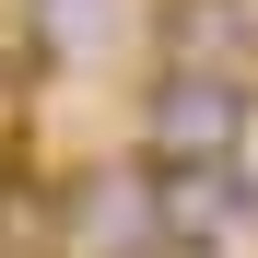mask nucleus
I'll list each match as a JSON object with an SVG mask.
<instances>
[{
  "mask_svg": "<svg viewBox=\"0 0 258 258\" xmlns=\"http://www.w3.org/2000/svg\"><path fill=\"white\" fill-rule=\"evenodd\" d=\"M258 141V94L211 71H153L141 94V164H246Z\"/></svg>",
  "mask_w": 258,
  "mask_h": 258,
  "instance_id": "obj_1",
  "label": "nucleus"
},
{
  "mask_svg": "<svg viewBox=\"0 0 258 258\" xmlns=\"http://www.w3.org/2000/svg\"><path fill=\"white\" fill-rule=\"evenodd\" d=\"M141 211H153V258H223L258 188H246V164H141Z\"/></svg>",
  "mask_w": 258,
  "mask_h": 258,
  "instance_id": "obj_2",
  "label": "nucleus"
},
{
  "mask_svg": "<svg viewBox=\"0 0 258 258\" xmlns=\"http://www.w3.org/2000/svg\"><path fill=\"white\" fill-rule=\"evenodd\" d=\"M246 59H258V0H164L153 12V71L246 82Z\"/></svg>",
  "mask_w": 258,
  "mask_h": 258,
  "instance_id": "obj_3",
  "label": "nucleus"
},
{
  "mask_svg": "<svg viewBox=\"0 0 258 258\" xmlns=\"http://www.w3.org/2000/svg\"><path fill=\"white\" fill-rule=\"evenodd\" d=\"M94 24H106V0H24V35H35V59H71V47H94Z\"/></svg>",
  "mask_w": 258,
  "mask_h": 258,
  "instance_id": "obj_4",
  "label": "nucleus"
},
{
  "mask_svg": "<svg viewBox=\"0 0 258 258\" xmlns=\"http://www.w3.org/2000/svg\"><path fill=\"white\" fill-rule=\"evenodd\" d=\"M246 188H258V164H246ZM246 223H258V211H246Z\"/></svg>",
  "mask_w": 258,
  "mask_h": 258,
  "instance_id": "obj_5",
  "label": "nucleus"
}]
</instances>
